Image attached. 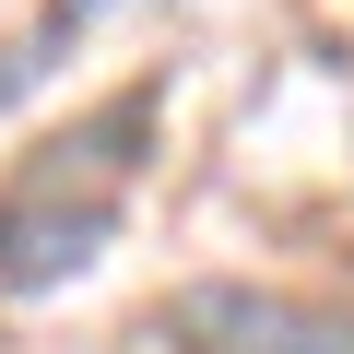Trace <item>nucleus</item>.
I'll return each instance as SVG.
<instances>
[{"mask_svg": "<svg viewBox=\"0 0 354 354\" xmlns=\"http://www.w3.org/2000/svg\"><path fill=\"white\" fill-rule=\"evenodd\" d=\"M165 354H354V307L283 283H177L153 307Z\"/></svg>", "mask_w": 354, "mask_h": 354, "instance_id": "obj_2", "label": "nucleus"}, {"mask_svg": "<svg viewBox=\"0 0 354 354\" xmlns=\"http://www.w3.org/2000/svg\"><path fill=\"white\" fill-rule=\"evenodd\" d=\"M153 83L106 95L83 130L36 142L24 177H0V295H59L106 260L118 213H130V177H142V142H153Z\"/></svg>", "mask_w": 354, "mask_h": 354, "instance_id": "obj_1", "label": "nucleus"}]
</instances>
